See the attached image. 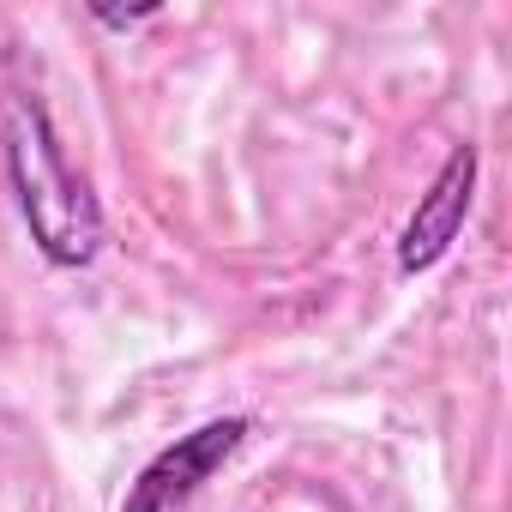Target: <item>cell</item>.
Masks as SVG:
<instances>
[{
	"mask_svg": "<svg viewBox=\"0 0 512 512\" xmlns=\"http://www.w3.org/2000/svg\"><path fill=\"white\" fill-rule=\"evenodd\" d=\"M0 145H7V175L37 253L49 266H91L103 253V205L73 169L49 109L37 97H13L0 115Z\"/></svg>",
	"mask_w": 512,
	"mask_h": 512,
	"instance_id": "obj_1",
	"label": "cell"
},
{
	"mask_svg": "<svg viewBox=\"0 0 512 512\" xmlns=\"http://www.w3.org/2000/svg\"><path fill=\"white\" fill-rule=\"evenodd\" d=\"M241 440H247V416H211V422H199L193 434L169 440V446L133 476L121 512H181V506L241 452Z\"/></svg>",
	"mask_w": 512,
	"mask_h": 512,
	"instance_id": "obj_2",
	"label": "cell"
},
{
	"mask_svg": "<svg viewBox=\"0 0 512 512\" xmlns=\"http://www.w3.org/2000/svg\"><path fill=\"white\" fill-rule=\"evenodd\" d=\"M476 169H482L476 145H452L446 151L440 175L428 181V193L416 199V211H410V223L398 235V272L404 278L434 272L446 253H452V241H458V229L470 217V199H476Z\"/></svg>",
	"mask_w": 512,
	"mask_h": 512,
	"instance_id": "obj_3",
	"label": "cell"
},
{
	"mask_svg": "<svg viewBox=\"0 0 512 512\" xmlns=\"http://www.w3.org/2000/svg\"><path fill=\"white\" fill-rule=\"evenodd\" d=\"M97 19H103V25H115V31H133V25L157 19V7H139V13H109V7H97Z\"/></svg>",
	"mask_w": 512,
	"mask_h": 512,
	"instance_id": "obj_4",
	"label": "cell"
}]
</instances>
